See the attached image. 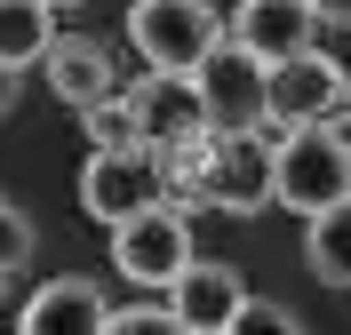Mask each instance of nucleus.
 <instances>
[{"label": "nucleus", "mask_w": 351, "mask_h": 335, "mask_svg": "<svg viewBox=\"0 0 351 335\" xmlns=\"http://www.w3.org/2000/svg\"><path fill=\"white\" fill-rule=\"evenodd\" d=\"M335 200H351V144H343V128H287L271 144V208L319 216Z\"/></svg>", "instance_id": "1"}, {"label": "nucleus", "mask_w": 351, "mask_h": 335, "mask_svg": "<svg viewBox=\"0 0 351 335\" xmlns=\"http://www.w3.org/2000/svg\"><path fill=\"white\" fill-rule=\"evenodd\" d=\"M128 40L144 48L152 72H199L223 48V24L208 0H136L128 8Z\"/></svg>", "instance_id": "2"}, {"label": "nucleus", "mask_w": 351, "mask_h": 335, "mask_svg": "<svg viewBox=\"0 0 351 335\" xmlns=\"http://www.w3.org/2000/svg\"><path fill=\"white\" fill-rule=\"evenodd\" d=\"M168 200V168H160V152H144V144H128V152H88V168H80V208L96 223H128V216H144V208H160Z\"/></svg>", "instance_id": "3"}, {"label": "nucleus", "mask_w": 351, "mask_h": 335, "mask_svg": "<svg viewBox=\"0 0 351 335\" xmlns=\"http://www.w3.org/2000/svg\"><path fill=\"white\" fill-rule=\"evenodd\" d=\"M192 200L223 208V216H256V208H271V144H263L256 128H247V136H208L199 176H192Z\"/></svg>", "instance_id": "4"}, {"label": "nucleus", "mask_w": 351, "mask_h": 335, "mask_svg": "<svg viewBox=\"0 0 351 335\" xmlns=\"http://www.w3.org/2000/svg\"><path fill=\"white\" fill-rule=\"evenodd\" d=\"M271 120L280 128H343L351 120V72L319 48L271 64Z\"/></svg>", "instance_id": "5"}, {"label": "nucleus", "mask_w": 351, "mask_h": 335, "mask_svg": "<svg viewBox=\"0 0 351 335\" xmlns=\"http://www.w3.org/2000/svg\"><path fill=\"white\" fill-rule=\"evenodd\" d=\"M192 80H199V104H208V128L216 136H247V128L271 120V64H256L240 40H223Z\"/></svg>", "instance_id": "6"}, {"label": "nucleus", "mask_w": 351, "mask_h": 335, "mask_svg": "<svg viewBox=\"0 0 351 335\" xmlns=\"http://www.w3.org/2000/svg\"><path fill=\"white\" fill-rule=\"evenodd\" d=\"M184 264H192V223L176 216L168 200L144 208V216H128V223H112V271H120V280H136V288H176Z\"/></svg>", "instance_id": "7"}, {"label": "nucleus", "mask_w": 351, "mask_h": 335, "mask_svg": "<svg viewBox=\"0 0 351 335\" xmlns=\"http://www.w3.org/2000/svg\"><path fill=\"white\" fill-rule=\"evenodd\" d=\"M128 104H136V128H144V152H160V160H184V152H199V144L216 136L192 72H152Z\"/></svg>", "instance_id": "8"}, {"label": "nucleus", "mask_w": 351, "mask_h": 335, "mask_svg": "<svg viewBox=\"0 0 351 335\" xmlns=\"http://www.w3.org/2000/svg\"><path fill=\"white\" fill-rule=\"evenodd\" d=\"M311 32H319V8H311V0H240V16H232V40H240L256 64L304 56Z\"/></svg>", "instance_id": "9"}, {"label": "nucleus", "mask_w": 351, "mask_h": 335, "mask_svg": "<svg viewBox=\"0 0 351 335\" xmlns=\"http://www.w3.org/2000/svg\"><path fill=\"white\" fill-rule=\"evenodd\" d=\"M240 303H247L240 271H232V264H216V256H208V264L192 256V264H184V280L168 288V312L184 319L192 335H223L232 319H240Z\"/></svg>", "instance_id": "10"}, {"label": "nucleus", "mask_w": 351, "mask_h": 335, "mask_svg": "<svg viewBox=\"0 0 351 335\" xmlns=\"http://www.w3.org/2000/svg\"><path fill=\"white\" fill-rule=\"evenodd\" d=\"M104 295L88 288V280H48L32 303H24L16 335H104Z\"/></svg>", "instance_id": "11"}, {"label": "nucleus", "mask_w": 351, "mask_h": 335, "mask_svg": "<svg viewBox=\"0 0 351 335\" xmlns=\"http://www.w3.org/2000/svg\"><path fill=\"white\" fill-rule=\"evenodd\" d=\"M40 64H48V88L64 96L72 112H88V104H104V96H112V56H104L96 40H64V32H56V48H48Z\"/></svg>", "instance_id": "12"}, {"label": "nucleus", "mask_w": 351, "mask_h": 335, "mask_svg": "<svg viewBox=\"0 0 351 335\" xmlns=\"http://www.w3.org/2000/svg\"><path fill=\"white\" fill-rule=\"evenodd\" d=\"M56 48V8L48 0H0V64H40Z\"/></svg>", "instance_id": "13"}, {"label": "nucleus", "mask_w": 351, "mask_h": 335, "mask_svg": "<svg viewBox=\"0 0 351 335\" xmlns=\"http://www.w3.org/2000/svg\"><path fill=\"white\" fill-rule=\"evenodd\" d=\"M304 264L328 280V288H351V200L304 216Z\"/></svg>", "instance_id": "14"}, {"label": "nucleus", "mask_w": 351, "mask_h": 335, "mask_svg": "<svg viewBox=\"0 0 351 335\" xmlns=\"http://www.w3.org/2000/svg\"><path fill=\"white\" fill-rule=\"evenodd\" d=\"M80 120H88V152H128V144H144L128 96H104V104H88Z\"/></svg>", "instance_id": "15"}, {"label": "nucleus", "mask_w": 351, "mask_h": 335, "mask_svg": "<svg viewBox=\"0 0 351 335\" xmlns=\"http://www.w3.org/2000/svg\"><path fill=\"white\" fill-rule=\"evenodd\" d=\"M104 335H192V327H184L168 303H136V312H112Z\"/></svg>", "instance_id": "16"}, {"label": "nucleus", "mask_w": 351, "mask_h": 335, "mask_svg": "<svg viewBox=\"0 0 351 335\" xmlns=\"http://www.w3.org/2000/svg\"><path fill=\"white\" fill-rule=\"evenodd\" d=\"M223 335H304V327H295V312H287V303H256V295H247L240 319H232Z\"/></svg>", "instance_id": "17"}, {"label": "nucleus", "mask_w": 351, "mask_h": 335, "mask_svg": "<svg viewBox=\"0 0 351 335\" xmlns=\"http://www.w3.org/2000/svg\"><path fill=\"white\" fill-rule=\"evenodd\" d=\"M24 256H32V216L16 200H0V271H16Z\"/></svg>", "instance_id": "18"}, {"label": "nucleus", "mask_w": 351, "mask_h": 335, "mask_svg": "<svg viewBox=\"0 0 351 335\" xmlns=\"http://www.w3.org/2000/svg\"><path fill=\"white\" fill-rule=\"evenodd\" d=\"M16 80H24L16 64H0V120H8V112H16Z\"/></svg>", "instance_id": "19"}, {"label": "nucleus", "mask_w": 351, "mask_h": 335, "mask_svg": "<svg viewBox=\"0 0 351 335\" xmlns=\"http://www.w3.org/2000/svg\"><path fill=\"white\" fill-rule=\"evenodd\" d=\"M319 8V24H351V0H311Z\"/></svg>", "instance_id": "20"}, {"label": "nucleus", "mask_w": 351, "mask_h": 335, "mask_svg": "<svg viewBox=\"0 0 351 335\" xmlns=\"http://www.w3.org/2000/svg\"><path fill=\"white\" fill-rule=\"evenodd\" d=\"M48 8H80V0H48Z\"/></svg>", "instance_id": "21"}, {"label": "nucleus", "mask_w": 351, "mask_h": 335, "mask_svg": "<svg viewBox=\"0 0 351 335\" xmlns=\"http://www.w3.org/2000/svg\"><path fill=\"white\" fill-rule=\"evenodd\" d=\"M0 280H8V271H0Z\"/></svg>", "instance_id": "22"}]
</instances>
